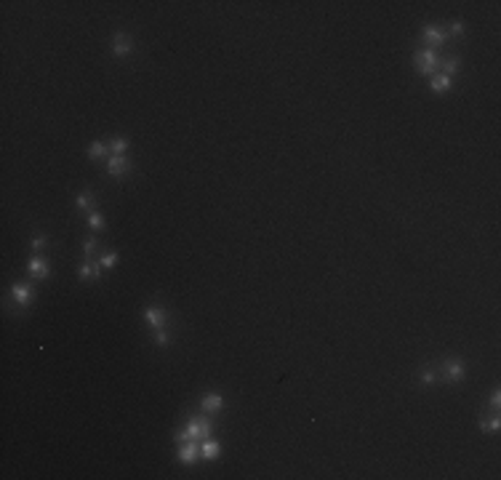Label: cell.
Listing matches in <instances>:
<instances>
[{"instance_id": "7a4b0ae2", "label": "cell", "mask_w": 501, "mask_h": 480, "mask_svg": "<svg viewBox=\"0 0 501 480\" xmlns=\"http://www.w3.org/2000/svg\"><path fill=\"white\" fill-rule=\"evenodd\" d=\"M416 67H419L421 75H432V72L440 67V56H437V51L435 48L419 51V54H416Z\"/></svg>"}, {"instance_id": "5b68a950", "label": "cell", "mask_w": 501, "mask_h": 480, "mask_svg": "<svg viewBox=\"0 0 501 480\" xmlns=\"http://www.w3.org/2000/svg\"><path fill=\"white\" fill-rule=\"evenodd\" d=\"M445 30L443 27H437V24H426L424 27V40L429 43V48H435V46H440V43H445Z\"/></svg>"}, {"instance_id": "d4e9b609", "label": "cell", "mask_w": 501, "mask_h": 480, "mask_svg": "<svg viewBox=\"0 0 501 480\" xmlns=\"http://www.w3.org/2000/svg\"><path fill=\"white\" fill-rule=\"evenodd\" d=\"M464 32H466V27L461 24V21H453V24H451V35H453V38H461Z\"/></svg>"}, {"instance_id": "4316f807", "label": "cell", "mask_w": 501, "mask_h": 480, "mask_svg": "<svg viewBox=\"0 0 501 480\" xmlns=\"http://www.w3.org/2000/svg\"><path fill=\"white\" fill-rule=\"evenodd\" d=\"M499 403H501V392L496 389V392H493V398H491V405H493V408H499Z\"/></svg>"}, {"instance_id": "30bf717a", "label": "cell", "mask_w": 501, "mask_h": 480, "mask_svg": "<svg viewBox=\"0 0 501 480\" xmlns=\"http://www.w3.org/2000/svg\"><path fill=\"white\" fill-rule=\"evenodd\" d=\"M30 275H35V278H45V275H48V262H45L43 256H32L30 259Z\"/></svg>"}, {"instance_id": "7c38bea8", "label": "cell", "mask_w": 501, "mask_h": 480, "mask_svg": "<svg viewBox=\"0 0 501 480\" xmlns=\"http://www.w3.org/2000/svg\"><path fill=\"white\" fill-rule=\"evenodd\" d=\"M30 296H32V291H30V286H27V283H14L16 304H27V302H30Z\"/></svg>"}, {"instance_id": "3957f363", "label": "cell", "mask_w": 501, "mask_h": 480, "mask_svg": "<svg viewBox=\"0 0 501 480\" xmlns=\"http://www.w3.org/2000/svg\"><path fill=\"white\" fill-rule=\"evenodd\" d=\"M128 157L125 155H110L107 157V173L110 176H123V173H128Z\"/></svg>"}, {"instance_id": "e0dca14e", "label": "cell", "mask_w": 501, "mask_h": 480, "mask_svg": "<svg viewBox=\"0 0 501 480\" xmlns=\"http://www.w3.org/2000/svg\"><path fill=\"white\" fill-rule=\"evenodd\" d=\"M117 264V253L115 251H110V253H104V256H99V267L101 269H112Z\"/></svg>"}, {"instance_id": "5bb4252c", "label": "cell", "mask_w": 501, "mask_h": 480, "mask_svg": "<svg viewBox=\"0 0 501 480\" xmlns=\"http://www.w3.org/2000/svg\"><path fill=\"white\" fill-rule=\"evenodd\" d=\"M99 272H101V267H99V262H96V264H91V262H85V264H83V267H80V269H77V275H80V278H83V280H88V278H96V275H99Z\"/></svg>"}, {"instance_id": "ffe728a7", "label": "cell", "mask_w": 501, "mask_h": 480, "mask_svg": "<svg viewBox=\"0 0 501 480\" xmlns=\"http://www.w3.org/2000/svg\"><path fill=\"white\" fill-rule=\"evenodd\" d=\"M110 150H112V155H125V150H128V142H125V139H112Z\"/></svg>"}, {"instance_id": "4fadbf2b", "label": "cell", "mask_w": 501, "mask_h": 480, "mask_svg": "<svg viewBox=\"0 0 501 480\" xmlns=\"http://www.w3.org/2000/svg\"><path fill=\"white\" fill-rule=\"evenodd\" d=\"M200 456H203V459H208V461L219 459V443H216V440H206L203 448H200Z\"/></svg>"}, {"instance_id": "52a82bcc", "label": "cell", "mask_w": 501, "mask_h": 480, "mask_svg": "<svg viewBox=\"0 0 501 480\" xmlns=\"http://www.w3.org/2000/svg\"><path fill=\"white\" fill-rule=\"evenodd\" d=\"M131 51H134V46H131V38L117 32L115 40H112V54H115V56H128Z\"/></svg>"}, {"instance_id": "cb8c5ba5", "label": "cell", "mask_w": 501, "mask_h": 480, "mask_svg": "<svg viewBox=\"0 0 501 480\" xmlns=\"http://www.w3.org/2000/svg\"><path fill=\"white\" fill-rule=\"evenodd\" d=\"M435 379H437L435 368H424V371H421V382H424V384H432Z\"/></svg>"}, {"instance_id": "603a6c76", "label": "cell", "mask_w": 501, "mask_h": 480, "mask_svg": "<svg viewBox=\"0 0 501 480\" xmlns=\"http://www.w3.org/2000/svg\"><path fill=\"white\" fill-rule=\"evenodd\" d=\"M155 342L160 344V347H168V342H171L168 331H166V328H155Z\"/></svg>"}, {"instance_id": "ac0fdd59", "label": "cell", "mask_w": 501, "mask_h": 480, "mask_svg": "<svg viewBox=\"0 0 501 480\" xmlns=\"http://www.w3.org/2000/svg\"><path fill=\"white\" fill-rule=\"evenodd\" d=\"M94 251H96V238H85V240H83V256H85V262H91V259H94Z\"/></svg>"}, {"instance_id": "7402d4cb", "label": "cell", "mask_w": 501, "mask_h": 480, "mask_svg": "<svg viewBox=\"0 0 501 480\" xmlns=\"http://www.w3.org/2000/svg\"><path fill=\"white\" fill-rule=\"evenodd\" d=\"M443 72H445L448 77L456 75V72H459V59H456V56H453V59H448L445 64H443Z\"/></svg>"}, {"instance_id": "6da1fadb", "label": "cell", "mask_w": 501, "mask_h": 480, "mask_svg": "<svg viewBox=\"0 0 501 480\" xmlns=\"http://www.w3.org/2000/svg\"><path fill=\"white\" fill-rule=\"evenodd\" d=\"M211 430H213V424H211L208 419H192L190 424L184 427V432H179L176 438H179L181 443H187V440H195V438H206Z\"/></svg>"}, {"instance_id": "277c9868", "label": "cell", "mask_w": 501, "mask_h": 480, "mask_svg": "<svg viewBox=\"0 0 501 480\" xmlns=\"http://www.w3.org/2000/svg\"><path fill=\"white\" fill-rule=\"evenodd\" d=\"M144 318H147V326H150V328H163L166 320H168V312H166V309H160V307H147L144 309Z\"/></svg>"}, {"instance_id": "8fae6325", "label": "cell", "mask_w": 501, "mask_h": 480, "mask_svg": "<svg viewBox=\"0 0 501 480\" xmlns=\"http://www.w3.org/2000/svg\"><path fill=\"white\" fill-rule=\"evenodd\" d=\"M448 88H451V77H448L445 72H440V75L432 77V91L435 94H445Z\"/></svg>"}, {"instance_id": "484cf974", "label": "cell", "mask_w": 501, "mask_h": 480, "mask_svg": "<svg viewBox=\"0 0 501 480\" xmlns=\"http://www.w3.org/2000/svg\"><path fill=\"white\" fill-rule=\"evenodd\" d=\"M43 246H45V235H35V238H32V248H35V251H40Z\"/></svg>"}, {"instance_id": "8992f818", "label": "cell", "mask_w": 501, "mask_h": 480, "mask_svg": "<svg viewBox=\"0 0 501 480\" xmlns=\"http://www.w3.org/2000/svg\"><path fill=\"white\" fill-rule=\"evenodd\" d=\"M443 374H445L451 382H461L466 376V368H464L461 360H448V363H443Z\"/></svg>"}, {"instance_id": "9a60e30c", "label": "cell", "mask_w": 501, "mask_h": 480, "mask_svg": "<svg viewBox=\"0 0 501 480\" xmlns=\"http://www.w3.org/2000/svg\"><path fill=\"white\" fill-rule=\"evenodd\" d=\"M88 227H91V230H96V232H99V230H104V227H107L104 216H101L99 211H91V213H88Z\"/></svg>"}, {"instance_id": "9c48e42d", "label": "cell", "mask_w": 501, "mask_h": 480, "mask_svg": "<svg viewBox=\"0 0 501 480\" xmlns=\"http://www.w3.org/2000/svg\"><path fill=\"white\" fill-rule=\"evenodd\" d=\"M195 459H197V445L192 443V440H187V443L181 445V451H179V461L181 464H192Z\"/></svg>"}, {"instance_id": "44dd1931", "label": "cell", "mask_w": 501, "mask_h": 480, "mask_svg": "<svg viewBox=\"0 0 501 480\" xmlns=\"http://www.w3.org/2000/svg\"><path fill=\"white\" fill-rule=\"evenodd\" d=\"M75 203H77V208H91L94 206V195H91V192H80V195L75 197Z\"/></svg>"}, {"instance_id": "ba28073f", "label": "cell", "mask_w": 501, "mask_h": 480, "mask_svg": "<svg viewBox=\"0 0 501 480\" xmlns=\"http://www.w3.org/2000/svg\"><path fill=\"white\" fill-rule=\"evenodd\" d=\"M200 405H203V411H211V414H219V411H221V405H224V398H221V395H216V392H211V395H206V398L200 400Z\"/></svg>"}, {"instance_id": "2e32d148", "label": "cell", "mask_w": 501, "mask_h": 480, "mask_svg": "<svg viewBox=\"0 0 501 480\" xmlns=\"http://www.w3.org/2000/svg\"><path fill=\"white\" fill-rule=\"evenodd\" d=\"M88 157H91V160H99V157H107V144L94 142V144L88 147Z\"/></svg>"}, {"instance_id": "d6986e66", "label": "cell", "mask_w": 501, "mask_h": 480, "mask_svg": "<svg viewBox=\"0 0 501 480\" xmlns=\"http://www.w3.org/2000/svg\"><path fill=\"white\" fill-rule=\"evenodd\" d=\"M480 427H482V432H499L501 422H499V416H493V419H482Z\"/></svg>"}]
</instances>
